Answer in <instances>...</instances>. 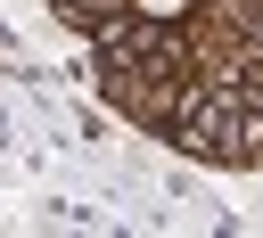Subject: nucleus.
Segmentation results:
<instances>
[{
	"instance_id": "obj_1",
	"label": "nucleus",
	"mask_w": 263,
	"mask_h": 238,
	"mask_svg": "<svg viewBox=\"0 0 263 238\" xmlns=\"http://www.w3.org/2000/svg\"><path fill=\"white\" fill-rule=\"evenodd\" d=\"M140 8H148V16H173V8H181V0H140Z\"/></svg>"
}]
</instances>
